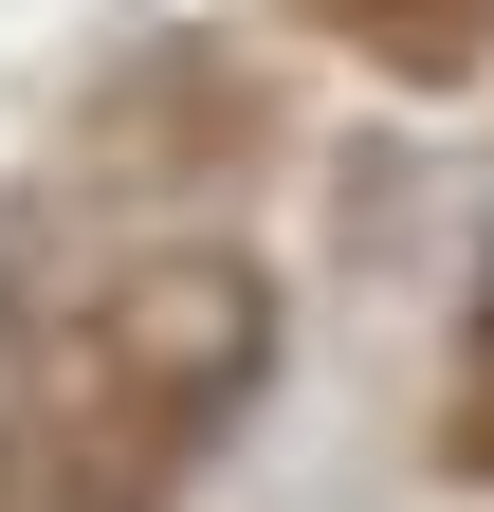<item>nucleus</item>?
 <instances>
[{"label": "nucleus", "mask_w": 494, "mask_h": 512, "mask_svg": "<svg viewBox=\"0 0 494 512\" xmlns=\"http://www.w3.org/2000/svg\"><path fill=\"white\" fill-rule=\"evenodd\" d=\"M330 37H366V55H403V74H476L494 55V0H312Z\"/></svg>", "instance_id": "2"}, {"label": "nucleus", "mask_w": 494, "mask_h": 512, "mask_svg": "<svg viewBox=\"0 0 494 512\" xmlns=\"http://www.w3.org/2000/svg\"><path fill=\"white\" fill-rule=\"evenodd\" d=\"M458 476H494V384H476V403H458Z\"/></svg>", "instance_id": "3"}, {"label": "nucleus", "mask_w": 494, "mask_h": 512, "mask_svg": "<svg viewBox=\"0 0 494 512\" xmlns=\"http://www.w3.org/2000/svg\"><path fill=\"white\" fill-rule=\"evenodd\" d=\"M238 384H257V275L238 256L129 275L92 348H55L0 403V512H165V476L220 439Z\"/></svg>", "instance_id": "1"}]
</instances>
